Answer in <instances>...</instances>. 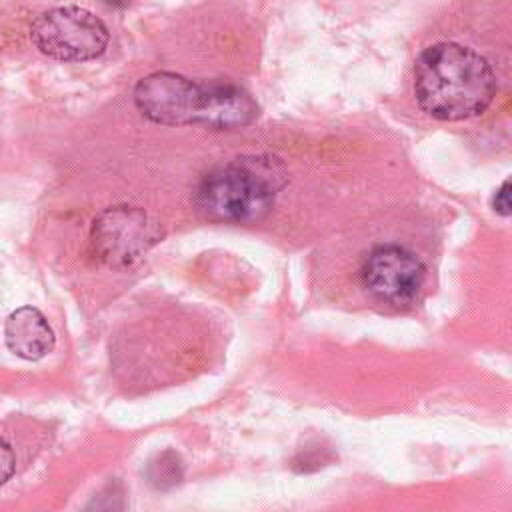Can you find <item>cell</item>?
Segmentation results:
<instances>
[{
  "label": "cell",
  "instance_id": "1",
  "mask_svg": "<svg viewBox=\"0 0 512 512\" xmlns=\"http://www.w3.org/2000/svg\"><path fill=\"white\" fill-rule=\"evenodd\" d=\"M414 96L436 120L482 114L496 96V78L478 52L456 42L428 46L414 64Z\"/></svg>",
  "mask_w": 512,
  "mask_h": 512
},
{
  "label": "cell",
  "instance_id": "2",
  "mask_svg": "<svg viewBox=\"0 0 512 512\" xmlns=\"http://www.w3.org/2000/svg\"><path fill=\"white\" fill-rule=\"evenodd\" d=\"M282 188L278 168L262 158H236L212 168L196 190L198 208L218 222H254L266 216Z\"/></svg>",
  "mask_w": 512,
  "mask_h": 512
},
{
  "label": "cell",
  "instance_id": "3",
  "mask_svg": "<svg viewBox=\"0 0 512 512\" xmlns=\"http://www.w3.org/2000/svg\"><path fill=\"white\" fill-rule=\"evenodd\" d=\"M30 38L50 58L84 62L104 54L110 34L106 24L90 10L62 6L40 14L30 28Z\"/></svg>",
  "mask_w": 512,
  "mask_h": 512
},
{
  "label": "cell",
  "instance_id": "4",
  "mask_svg": "<svg viewBox=\"0 0 512 512\" xmlns=\"http://www.w3.org/2000/svg\"><path fill=\"white\" fill-rule=\"evenodd\" d=\"M162 236L158 222L138 206L102 210L90 230L92 256L108 268H128Z\"/></svg>",
  "mask_w": 512,
  "mask_h": 512
},
{
  "label": "cell",
  "instance_id": "5",
  "mask_svg": "<svg viewBox=\"0 0 512 512\" xmlns=\"http://www.w3.org/2000/svg\"><path fill=\"white\" fill-rule=\"evenodd\" d=\"M360 280L366 292L378 302L394 308H406L422 294L426 266L404 246L380 244L364 256Z\"/></svg>",
  "mask_w": 512,
  "mask_h": 512
},
{
  "label": "cell",
  "instance_id": "6",
  "mask_svg": "<svg viewBox=\"0 0 512 512\" xmlns=\"http://www.w3.org/2000/svg\"><path fill=\"white\" fill-rule=\"evenodd\" d=\"M200 102L202 84L176 72H152L134 88V104L140 114L164 126L196 124Z\"/></svg>",
  "mask_w": 512,
  "mask_h": 512
},
{
  "label": "cell",
  "instance_id": "7",
  "mask_svg": "<svg viewBox=\"0 0 512 512\" xmlns=\"http://www.w3.org/2000/svg\"><path fill=\"white\" fill-rule=\"evenodd\" d=\"M258 116L252 96L230 82L202 84L198 122L212 130H232L250 124Z\"/></svg>",
  "mask_w": 512,
  "mask_h": 512
},
{
  "label": "cell",
  "instance_id": "8",
  "mask_svg": "<svg viewBox=\"0 0 512 512\" xmlns=\"http://www.w3.org/2000/svg\"><path fill=\"white\" fill-rule=\"evenodd\" d=\"M4 340L10 352L24 360H40L54 348V332L38 308L22 306L4 324Z\"/></svg>",
  "mask_w": 512,
  "mask_h": 512
},
{
  "label": "cell",
  "instance_id": "9",
  "mask_svg": "<svg viewBox=\"0 0 512 512\" xmlns=\"http://www.w3.org/2000/svg\"><path fill=\"white\" fill-rule=\"evenodd\" d=\"M14 466H16V460H14V452L12 448L8 446V442H4L0 438V486L6 484L14 472Z\"/></svg>",
  "mask_w": 512,
  "mask_h": 512
},
{
  "label": "cell",
  "instance_id": "10",
  "mask_svg": "<svg viewBox=\"0 0 512 512\" xmlns=\"http://www.w3.org/2000/svg\"><path fill=\"white\" fill-rule=\"evenodd\" d=\"M492 208L502 214V216H508L510 214V182L504 180L500 184V188L494 192L492 196Z\"/></svg>",
  "mask_w": 512,
  "mask_h": 512
},
{
  "label": "cell",
  "instance_id": "11",
  "mask_svg": "<svg viewBox=\"0 0 512 512\" xmlns=\"http://www.w3.org/2000/svg\"><path fill=\"white\" fill-rule=\"evenodd\" d=\"M106 2H108V4H118V2H120V4H126V0H106Z\"/></svg>",
  "mask_w": 512,
  "mask_h": 512
}]
</instances>
